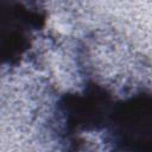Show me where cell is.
Returning <instances> with one entry per match:
<instances>
[{
    "label": "cell",
    "instance_id": "cell-1",
    "mask_svg": "<svg viewBox=\"0 0 152 152\" xmlns=\"http://www.w3.org/2000/svg\"><path fill=\"white\" fill-rule=\"evenodd\" d=\"M110 94L96 83H88L80 93L63 95L56 106V132L62 142L83 141V135L102 133L113 103Z\"/></svg>",
    "mask_w": 152,
    "mask_h": 152
},
{
    "label": "cell",
    "instance_id": "cell-2",
    "mask_svg": "<svg viewBox=\"0 0 152 152\" xmlns=\"http://www.w3.org/2000/svg\"><path fill=\"white\" fill-rule=\"evenodd\" d=\"M102 139L118 151H152L151 94L141 90L113 101Z\"/></svg>",
    "mask_w": 152,
    "mask_h": 152
},
{
    "label": "cell",
    "instance_id": "cell-3",
    "mask_svg": "<svg viewBox=\"0 0 152 152\" xmlns=\"http://www.w3.org/2000/svg\"><path fill=\"white\" fill-rule=\"evenodd\" d=\"M45 15L23 0H0V65H15L30 49Z\"/></svg>",
    "mask_w": 152,
    "mask_h": 152
}]
</instances>
